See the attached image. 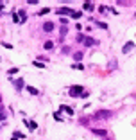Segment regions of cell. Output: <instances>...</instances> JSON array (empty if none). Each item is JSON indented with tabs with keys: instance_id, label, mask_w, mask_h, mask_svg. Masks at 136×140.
Instances as JSON below:
<instances>
[{
	"instance_id": "ac0fdd59",
	"label": "cell",
	"mask_w": 136,
	"mask_h": 140,
	"mask_svg": "<svg viewBox=\"0 0 136 140\" xmlns=\"http://www.w3.org/2000/svg\"><path fill=\"white\" fill-rule=\"evenodd\" d=\"M34 65L39 66V68H45V65H43V63H39V61H34Z\"/></svg>"
},
{
	"instance_id": "3957f363",
	"label": "cell",
	"mask_w": 136,
	"mask_h": 140,
	"mask_svg": "<svg viewBox=\"0 0 136 140\" xmlns=\"http://www.w3.org/2000/svg\"><path fill=\"white\" fill-rule=\"evenodd\" d=\"M57 13H59V15H74V9H70V7H59L57 9Z\"/></svg>"
},
{
	"instance_id": "7c38bea8",
	"label": "cell",
	"mask_w": 136,
	"mask_h": 140,
	"mask_svg": "<svg viewBox=\"0 0 136 140\" xmlns=\"http://www.w3.org/2000/svg\"><path fill=\"white\" fill-rule=\"evenodd\" d=\"M84 9H90V11H91V9H93V4H91V2H84Z\"/></svg>"
},
{
	"instance_id": "4fadbf2b",
	"label": "cell",
	"mask_w": 136,
	"mask_h": 140,
	"mask_svg": "<svg viewBox=\"0 0 136 140\" xmlns=\"http://www.w3.org/2000/svg\"><path fill=\"white\" fill-rule=\"evenodd\" d=\"M81 16H83V13H77V11H74V15H72V18H81Z\"/></svg>"
},
{
	"instance_id": "9a60e30c",
	"label": "cell",
	"mask_w": 136,
	"mask_h": 140,
	"mask_svg": "<svg viewBox=\"0 0 136 140\" xmlns=\"http://www.w3.org/2000/svg\"><path fill=\"white\" fill-rule=\"evenodd\" d=\"M61 110H65V111H66V113H68V115H72V113H74V111H72V108H66V106H63V108H61Z\"/></svg>"
},
{
	"instance_id": "cb8c5ba5",
	"label": "cell",
	"mask_w": 136,
	"mask_h": 140,
	"mask_svg": "<svg viewBox=\"0 0 136 140\" xmlns=\"http://www.w3.org/2000/svg\"><path fill=\"white\" fill-rule=\"evenodd\" d=\"M63 54H70V49H68V47H63Z\"/></svg>"
},
{
	"instance_id": "5b68a950",
	"label": "cell",
	"mask_w": 136,
	"mask_h": 140,
	"mask_svg": "<svg viewBox=\"0 0 136 140\" xmlns=\"http://www.w3.org/2000/svg\"><path fill=\"white\" fill-rule=\"evenodd\" d=\"M133 49H134V43H133V41H127V43H125V45H124V49H122V52H124V54H125V52H129V50H133Z\"/></svg>"
},
{
	"instance_id": "8fae6325",
	"label": "cell",
	"mask_w": 136,
	"mask_h": 140,
	"mask_svg": "<svg viewBox=\"0 0 136 140\" xmlns=\"http://www.w3.org/2000/svg\"><path fill=\"white\" fill-rule=\"evenodd\" d=\"M74 58H75L77 61H81V59H83V52H75V54H74Z\"/></svg>"
},
{
	"instance_id": "277c9868",
	"label": "cell",
	"mask_w": 136,
	"mask_h": 140,
	"mask_svg": "<svg viewBox=\"0 0 136 140\" xmlns=\"http://www.w3.org/2000/svg\"><path fill=\"white\" fill-rule=\"evenodd\" d=\"M43 31H45V33H52V31H54V24H52V22H45V24H43Z\"/></svg>"
},
{
	"instance_id": "30bf717a",
	"label": "cell",
	"mask_w": 136,
	"mask_h": 140,
	"mask_svg": "<svg viewBox=\"0 0 136 140\" xmlns=\"http://www.w3.org/2000/svg\"><path fill=\"white\" fill-rule=\"evenodd\" d=\"M27 90H29V93H30V95H38V90H36L34 86H27Z\"/></svg>"
},
{
	"instance_id": "44dd1931",
	"label": "cell",
	"mask_w": 136,
	"mask_h": 140,
	"mask_svg": "<svg viewBox=\"0 0 136 140\" xmlns=\"http://www.w3.org/2000/svg\"><path fill=\"white\" fill-rule=\"evenodd\" d=\"M29 128H30V129H36L38 126H36V122H29Z\"/></svg>"
},
{
	"instance_id": "484cf974",
	"label": "cell",
	"mask_w": 136,
	"mask_h": 140,
	"mask_svg": "<svg viewBox=\"0 0 136 140\" xmlns=\"http://www.w3.org/2000/svg\"><path fill=\"white\" fill-rule=\"evenodd\" d=\"M2 9H4V4H2V2H0V11H2Z\"/></svg>"
},
{
	"instance_id": "5bb4252c",
	"label": "cell",
	"mask_w": 136,
	"mask_h": 140,
	"mask_svg": "<svg viewBox=\"0 0 136 140\" xmlns=\"http://www.w3.org/2000/svg\"><path fill=\"white\" fill-rule=\"evenodd\" d=\"M72 68H79V70H83V68H84V66H83V65H81V63H75V65H72Z\"/></svg>"
},
{
	"instance_id": "d6986e66",
	"label": "cell",
	"mask_w": 136,
	"mask_h": 140,
	"mask_svg": "<svg viewBox=\"0 0 136 140\" xmlns=\"http://www.w3.org/2000/svg\"><path fill=\"white\" fill-rule=\"evenodd\" d=\"M2 47H6V49H13V45H11V43H6V41H4V43H2Z\"/></svg>"
},
{
	"instance_id": "ba28073f",
	"label": "cell",
	"mask_w": 136,
	"mask_h": 140,
	"mask_svg": "<svg viewBox=\"0 0 136 140\" xmlns=\"http://www.w3.org/2000/svg\"><path fill=\"white\" fill-rule=\"evenodd\" d=\"M91 133H95V135H98V137H104V135H107V131L106 129H93Z\"/></svg>"
},
{
	"instance_id": "2e32d148",
	"label": "cell",
	"mask_w": 136,
	"mask_h": 140,
	"mask_svg": "<svg viewBox=\"0 0 136 140\" xmlns=\"http://www.w3.org/2000/svg\"><path fill=\"white\" fill-rule=\"evenodd\" d=\"M48 11H50V9H48V7H43V9H41V11H39V15H47V13H48Z\"/></svg>"
},
{
	"instance_id": "6da1fadb",
	"label": "cell",
	"mask_w": 136,
	"mask_h": 140,
	"mask_svg": "<svg viewBox=\"0 0 136 140\" xmlns=\"http://www.w3.org/2000/svg\"><path fill=\"white\" fill-rule=\"evenodd\" d=\"M109 117H111V111L98 110V111H95V113H93V120H104V119H109Z\"/></svg>"
},
{
	"instance_id": "9c48e42d",
	"label": "cell",
	"mask_w": 136,
	"mask_h": 140,
	"mask_svg": "<svg viewBox=\"0 0 136 140\" xmlns=\"http://www.w3.org/2000/svg\"><path fill=\"white\" fill-rule=\"evenodd\" d=\"M43 49H45V50H52V49H54V43H52V41H47V43L43 45Z\"/></svg>"
},
{
	"instance_id": "ffe728a7",
	"label": "cell",
	"mask_w": 136,
	"mask_h": 140,
	"mask_svg": "<svg viewBox=\"0 0 136 140\" xmlns=\"http://www.w3.org/2000/svg\"><path fill=\"white\" fill-rule=\"evenodd\" d=\"M20 137H22V138H23V135H22L20 131H15V138H20Z\"/></svg>"
},
{
	"instance_id": "7a4b0ae2",
	"label": "cell",
	"mask_w": 136,
	"mask_h": 140,
	"mask_svg": "<svg viewBox=\"0 0 136 140\" xmlns=\"http://www.w3.org/2000/svg\"><path fill=\"white\" fill-rule=\"evenodd\" d=\"M83 86H72L70 88V95L72 97H77V95H83Z\"/></svg>"
},
{
	"instance_id": "52a82bcc",
	"label": "cell",
	"mask_w": 136,
	"mask_h": 140,
	"mask_svg": "<svg viewBox=\"0 0 136 140\" xmlns=\"http://www.w3.org/2000/svg\"><path fill=\"white\" fill-rule=\"evenodd\" d=\"M15 88L20 92L22 88H23V79H18V81H15Z\"/></svg>"
},
{
	"instance_id": "8992f818",
	"label": "cell",
	"mask_w": 136,
	"mask_h": 140,
	"mask_svg": "<svg viewBox=\"0 0 136 140\" xmlns=\"http://www.w3.org/2000/svg\"><path fill=\"white\" fill-rule=\"evenodd\" d=\"M84 45H86V47H91V45H97L98 41H97V40H93V38H84V41H83Z\"/></svg>"
},
{
	"instance_id": "d4e9b609",
	"label": "cell",
	"mask_w": 136,
	"mask_h": 140,
	"mask_svg": "<svg viewBox=\"0 0 136 140\" xmlns=\"http://www.w3.org/2000/svg\"><path fill=\"white\" fill-rule=\"evenodd\" d=\"M4 119H6V113H4V111H0V122H2Z\"/></svg>"
},
{
	"instance_id": "603a6c76",
	"label": "cell",
	"mask_w": 136,
	"mask_h": 140,
	"mask_svg": "<svg viewBox=\"0 0 136 140\" xmlns=\"http://www.w3.org/2000/svg\"><path fill=\"white\" fill-rule=\"evenodd\" d=\"M20 16H22V22H25V20H27V18H25V13H23V11H20Z\"/></svg>"
},
{
	"instance_id": "7402d4cb",
	"label": "cell",
	"mask_w": 136,
	"mask_h": 140,
	"mask_svg": "<svg viewBox=\"0 0 136 140\" xmlns=\"http://www.w3.org/2000/svg\"><path fill=\"white\" fill-rule=\"evenodd\" d=\"M77 41H84V36L83 34H77Z\"/></svg>"
},
{
	"instance_id": "e0dca14e",
	"label": "cell",
	"mask_w": 136,
	"mask_h": 140,
	"mask_svg": "<svg viewBox=\"0 0 136 140\" xmlns=\"http://www.w3.org/2000/svg\"><path fill=\"white\" fill-rule=\"evenodd\" d=\"M98 27H100V29H107V24H102V22H98V24H97Z\"/></svg>"
}]
</instances>
